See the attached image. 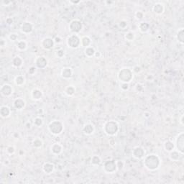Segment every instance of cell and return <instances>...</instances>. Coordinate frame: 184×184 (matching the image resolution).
Listing matches in <instances>:
<instances>
[{
	"mask_svg": "<svg viewBox=\"0 0 184 184\" xmlns=\"http://www.w3.org/2000/svg\"><path fill=\"white\" fill-rule=\"evenodd\" d=\"M165 150H166L170 152V151H172L173 150L174 145H173V144L171 142L167 141V142H165Z\"/></svg>",
	"mask_w": 184,
	"mask_h": 184,
	"instance_id": "30bf717a",
	"label": "cell"
},
{
	"mask_svg": "<svg viewBox=\"0 0 184 184\" xmlns=\"http://www.w3.org/2000/svg\"><path fill=\"white\" fill-rule=\"evenodd\" d=\"M84 131L86 134H91L92 132H94V127H93V126L91 125H87L85 126Z\"/></svg>",
	"mask_w": 184,
	"mask_h": 184,
	"instance_id": "52a82bcc",
	"label": "cell"
},
{
	"mask_svg": "<svg viewBox=\"0 0 184 184\" xmlns=\"http://www.w3.org/2000/svg\"><path fill=\"white\" fill-rule=\"evenodd\" d=\"M43 42H45V44H43V47L46 49H49L53 45V40H51L50 38L45 39Z\"/></svg>",
	"mask_w": 184,
	"mask_h": 184,
	"instance_id": "5b68a950",
	"label": "cell"
},
{
	"mask_svg": "<svg viewBox=\"0 0 184 184\" xmlns=\"http://www.w3.org/2000/svg\"><path fill=\"white\" fill-rule=\"evenodd\" d=\"M177 38H178V41L181 43H183V28H181V29L178 31V35H177Z\"/></svg>",
	"mask_w": 184,
	"mask_h": 184,
	"instance_id": "9c48e42d",
	"label": "cell"
},
{
	"mask_svg": "<svg viewBox=\"0 0 184 184\" xmlns=\"http://www.w3.org/2000/svg\"><path fill=\"white\" fill-rule=\"evenodd\" d=\"M137 150H137H136V148L134 149V151H136V152H137V153H136V152H133V153H134V156L135 158H137V155H138V158H142L143 155H144V152L142 150V148H140V147H137Z\"/></svg>",
	"mask_w": 184,
	"mask_h": 184,
	"instance_id": "ba28073f",
	"label": "cell"
},
{
	"mask_svg": "<svg viewBox=\"0 0 184 184\" xmlns=\"http://www.w3.org/2000/svg\"><path fill=\"white\" fill-rule=\"evenodd\" d=\"M53 168H54L53 165L50 164V163H45L43 166V170L46 173H50L53 171Z\"/></svg>",
	"mask_w": 184,
	"mask_h": 184,
	"instance_id": "277c9868",
	"label": "cell"
},
{
	"mask_svg": "<svg viewBox=\"0 0 184 184\" xmlns=\"http://www.w3.org/2000/svg\"><path fill=\"white\" fill-rule=\"evenodd\" d=\"M33 93L35 94V96H33L34 99H39L42 96V94H41L42 93H41V91H40L39 90H34Z\"/></svg>",
	"mask_w": 184,
	"mask_h": 184,
	"instance_id": "8fae6325",
	"label": "cell"
},
{
	"mask_svg": "<svg viewBox=\"0 0 184 184\" xmlns=\"http://www.w3.org/2000/svg\"><path fill=\"white\" fill-rule=\"evenodd\" d=\"M183 132H181L180 134H178V137L176 139V147H177L178 150L179 151L181 154L183 153Z\"/></svg>",
	"mask_w": 184,
	"mask_h": 184,
	"instance_id": "3957f363",
	"label": "cell"
},
{
	"mask_svg": "<svg viewBox=\"0 0 184 184\" xmlns=\"http://www.w3.org/2000/svg\"><path fill=\"white\" fill-rule=\"evenodd\" d=\"M71 74H72V72H71V68H66L62 71V75H63V77H65V78L71 77Z\"/></svg>",
	"mask_w": 184,
	"mask_h": 184,
	"instance_id": "8992f818",
	"label": "cell"
},
{
	"mask_svg": "<svg viewBox=\"0 0 184 184\" xmlns=\"http://www.w3.org/2000/svg\"><path fill=\"white\" fill-rule=\"evenodd\" d=\"M147 158L150 160V163H147L145 164L146 166L148 169L150 170H155L156 168H158V165H159V159L156 157L154 156L153 155H150V156H147Z\"/></svg>",
	"mask_w": 184,
	"mask_h": 184,
	"instance_id": "6da1fadb",
	"label": "cell"
},
{
	"mask_svg": "<svg viewBox=\"0 0 184 184\" xmlns=\"http://www.w3.org/2000/svg\"><path fill=\"white\" fill-rule=\"evenodd\" d=\"M49 129H50V132L55 134H60L61 132V131L63 130V127H62V124L59 121H53L51 122L49 125Z\"/></svg>",
	"mask_w": 184,
	"mask_h": 184,
	"instance_id": "7a4b0ae2",
	"label": "cell"
}]
</instances>
